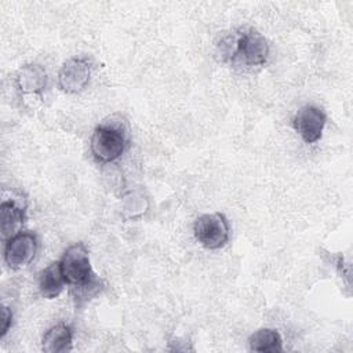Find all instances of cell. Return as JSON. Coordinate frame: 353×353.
Instances as JSON below:
<instances>
[{
    "label": "cell",
    "instance_id": "5b68a950",
    "mask_svg": "<svg viewBox=\"0 0 353 353\" xmlns=\"http://www.w3.org/2000/svg\"><path fill=\"white\" fill-rule=\"evenodd\" d=\"M37 248L39 240L33 232H19L6 241L4 262L14 270L26 268L34 259Z\"/></svg>",
    "mask_w": 353,
    "mask_h": 353
},
{
    "label": "cell",
    "instance_id": "8992f818",
    "mask_svg": "<svg viewBox=\"0 0 353 353\" xmlns=\"http://www.w3.org/2000/svg\"><path fill=\"white\" fill-rule=\"evenodd\" d=\"M325 123L327 116L324 110L316 105L309 103L301 106L292 119L294 128L305 143H316L320 141Z\"/></svg>",
    "mask_w": 353,
    "mask_h": 353
},
{
    "label": "cell",
    "instance_id": "9c48e42d",
    "mask_svg": "<svg viewBox=\"0 0 353 353\" xmlns=\"http://www.w3.org/2000/svg\"><path fill=\"white\" fill-rule=\"evenodd\" d=\"M17 85L22 94L39 95L47 87V72L39 63L23 65L15 77Z\"/></svg>",
    "mask_w": 353,
    "mask_h": 353
},
{
    "label": "cell",
    "instance_id": "ba28073f",
    "mask_svg": "<svg viewBox=\"0 0 353 353\" xmlns=\"http://www.w3.org/2000/svg\"><path fill=\"white\" fill-rule=\"evenodd\" d=\"M26 219L25 205H21L15 200H4L0 205V230L1 240L7 241L19 232Z\"/></svg>",
    "mask_w": 353,
    "mask_h": 353
},
{
    "label": "cell",
    "instance_id": "4fadbf2b",
    "mask_svg": "<svg viewBox=\"0 0 353 353\" xmlns=\"http://www.w3.org/2000/svg\"><path fill=\"white\" fill-rule=\"evenodd\" d=\"M12 324V312L8 306H1V314H0V339L6 336V334L10 331Z\"/></svg>",
    "mask_w": 353,
    "mask_h": 353
},
{
    "label": "cell",
    "instance_id": "6da1fadb",
    "mask_svg": "<svg viewBox=\"0 0 353 353\" xmlns=\"http://www.w3.org/2000/svg\"><path fill=\"white\" fill-rule=\"evenodd\" d=\"M59 266L76 301H87L99 292L101 280L92 270L90 252L83 243L69 245L59 259Z\"/></svg>",
    "mask_w": 353,
    "mask_h": 353
},
{
    "label": "cell",
    "instance_id": "277c9868",
    "mask_svg": "<svg viewBox=\"0 0 353 353\" xmlns=\"http://www.w3.org/2000/svg\"><path fill=\"white\" fill-rule=\"evenodd\" d=\"M196 240L207 250H219L229 240V222L222 212L203 214L193 223Z\"/></svg>",
    "mask_w": 353,
    "mask_h": 353
},
{
    "label": "cell",
    "instance_id": "52a82bcc",
    "mask_svg": "<svg viewBox=\"0 0 353 353\" xmlns=\"http://www.w3.org/2000/svg\"><path fill=\"white\" fill-rule=\"evenodd\" d=\"M91 76V66L84 58H69L58 72V87L66 94L83 91Z\"/></svg>",
    "mask_w": 353,
    "mask_h": 353
},
{
    "label": "cell",
    "instance_id": "7c38bea8",
    "mask_svg": "<svg viewBox=\"0 0 353 353\" xmlns=\"http://www.w3.org/2000/svg\"><path fill=\"white\" fill-rule=\"evenodd\" d=\"M248 346L252 352L277 353L283 352V339L274 328H259L250 335Z\"/></svg>",
    "mask_w": 353,
    "mask_h": 353
},
{
    "label": "cell",
    "instance_id": "3957f363",
    "mask_svg": "<svg viewBox=\"0 0 353 353\" xmlns=\"http://www.w3.org/2000/svg\"><path fill=\"white\" fill-rule=\"evenodd\" d=\"M233 46L229 47L226 55L232 63L244 68L262 66L269 58L268 40L255 29H241L232 37Z\"/></svg>",
    "mask_w": 353,
    "mask_h": 353
},
{
    "label": "cell",
    "instance_id": "30bf717a",
    "mask_svg": "<svg viewBox=\"0 0 353 353\" xmlns=\"http://www.w3.org/2000/svg\"><path fill=\"white\" fill-rule=\"evenodd\" d=\"M41 349L46 353H66L73 349V330L66 323L51 325L41 338Z\"/></svg>",
    "mask_w": 353,
    "mask_h": 353
},
{
    "label": "cell",
    "instance_id": "8fae6325",
    "mask_svg": "<svg viewBox=\"0 0 353 353\" xmlns=\"http://www.w3.org/2000/svg\"><path fill=\"white\" fill-rule=\"evenodd\" d=\"M66 281L62 274L59 261L50 263L39 276V291L46 299L57 298L65 288Z\"/></svg>",
    "mask_w": 353,
    "mask_h": 353
},
{
    "label": "cell",
    "instance_id": "7a4b0ae2",
    "mask_svg": "<svg viewBox=\"0 0 353 353\" xmlns=\"http://www.w3.org/2000/svg\"><path fill=\"white\" fill-rule=\"evenodd\" d=\"M127 146L128 130L121 119L110 116L94 128L90 149L98 163H112L120 159Z\"/></svg>",
    "mask_w": 353,
    "mask_h": 353
}]
</instances>
